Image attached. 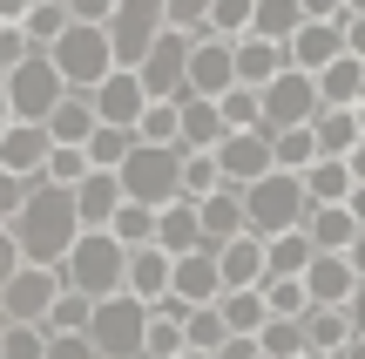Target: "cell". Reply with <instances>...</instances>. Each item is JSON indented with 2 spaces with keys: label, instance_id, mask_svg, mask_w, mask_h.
Instances as JSON below:
<instances>
[{
  "label": "cell",
  "instance_id": "cell-1",
  "mask_svg": "<svg viewBox=\"0 0 365 359\" xmlns=\"http://www.w3.org/2000/svg\"><path fill=\"white\" fill-rule=\"evenodd\" d=\"M7 231H14V244H21V258H27V265H54V271H61L68 258H75V244L88 238V224H81V203H75V190L48 183V176L34 183L27 211H21V217H7Z\"/></svg>",
  "mask_w": 365,
  "mask_h": 359
},
{
  "label": "cell",
  "instance_id": "cell-2",
  "mask_svg": "<svg viewBox=\"0 0 365 359\" xmlns=\"http://www.w3.org/2000/svg\"><path fill=\"white\" fill-rule=\"evenodd\" d=\"M61 271H68V292H81V298H95V305H108V298L129 292V244H122L115 231H88Z\"/></svg>",
  "mask_w": 365,
  "mask_h": 359
},
{
  "label": "cell",
  "instance_id": "cell-3",
  "mask_svg": "<svg viewBox=\"0 0 365 359\" xmlns=\"http://www.w3.org/2000/svg\"><path fill=\"white\" fill-rule=\"evenodd\" d=\"M244 217H250V238H291V231L312 224V190H304V176H284L271 170L264 183L244 190Z\"/></svg>",
  "mask_w": 365,
  "mask_h": 359
},
{
  "label": "cell",
  "instance_id": "cell-4",
  "mask_svg": "<svg viewBox=\"0 0 365 359\" xmlns=\"http://www.w3.org/2000/svg\"><path fill=\"white\" fill-rule=\"evenodd\" d=\"M68 81L61 68H54V54H34V61H21L14 75H0V108H7V122H34V129H48L54 108L68 102Z\"/></svg>",
  "mask_w": 365,
  "mask_h": 359
},
{
  "label": "cell",
  "instance_id": "cell-5",
  "mask_svg": "<svg viewBox=\"0 0 365 359\" xmlns=\"http://www.w3.org/2000/svg\"><path fill=\"white\" fill-rule=\"evenodd\" d=\"M61 298H68V271L21 265L14 278H0V325H48Z\"/></svg>",
  "mask_w": 365,
  "mask_h": 359
},
{
  "label": "cell",
  "instance_id": "cell-6",
  "mask_svg": "<svg viewBox=\"0 0 365 359\" xmlns=\"http://www.w3.org/2000/svg\"><path fill=\"white\" fill-rule=\"evenodd\" d=\"M54 68H61V81L75 95H95L108 75H115V41H108V27H88V21H75L61 34V48H54Z\"/></svg>",
  "mask_w": 365,
  "mask_h": 359
},
{
  "label": "cell",
  "instance_id": "cell-7",
  "mask_svg": "<svg viewBox=\"0 0 365 359\" xmlns=\"http://www.w3.org/2000/svg\"><path fill=\"white\" fill-rule=\"evenodd\" d=\"M182 163H190V149H135L129 163H122V190H129V203H149V211H170L182 203Z\"/></svg>",
  "mask_w": 365,
  "mask_h": 359
},
{
  "label": "cell",
  "instance_id": "cell-8",
  "mask_svg": "<svg viewBox=\"0 0 365 359\" xmlns=\"http://www.w3.org/2000/svg\"><path fill=\"white\" fill-rule=\"evenodd\" d=\"M163 34H170V0H122L115 21H108V41H115L122 68H143Z\"/></svg>",
  "mask_w": 365,
  "mask_h": 359
},
{
  "label": "cell",
  "instance_id": "cell-9",
  "mask_svg": "<svg viewBox=\"0 0 365 359\" xmlns=\"http://www.w3.org/2000/svg\"><path fill=\"white\" fill-rule=\"evenodd\" d=\"M95 346H102V359H143L149 353V305L143 298H108V305H95Z\"/></svg>",
  "mask_w": 365,
  "mask_h": 359
},
{
  "label": "cell",
  "instance_id": "cell-10",
  "mask_svg": "<svg viewBox=\"0 0 365 359\" xmlns=\"http://www.w3.org/2000/svg\"><path fill=\"white\" fill-rule=\"evenodd\" d=\"M190 54H196V34L170 27V34L156 41V54L135 68V75H143V89L156 95V102H182V95H190Z\"/></svg>",
  "mask_w": 365,
  "mask_h": 359
},
{
  "label": "cell",
  "instance_id": "cell-11",
  "mask_svg": "<svg viewBox=\"0 0 365 359\" xmlns=\"http://www.w3.org/2000/svg\"><path fill=\"white\" fill-rule=\"evenodd\" d=\"M54 163V136L34 129V122H0V176H21V183H41Z\"/></svg>",
  "mask_w": 365,
  "mask_h": 359
},
{
  "label": "cell",
  "instance_id": "cell-12",
  "mask_svg": "<svg viewBox=\"0 0 365 359\" xmlns=\"http://www.w3.org/2000/svg\"><path fill=\"white\" fill-rule=\"evenodd\" d=\"M230 89H244V81H237V41H223V34H196V54H190V95L223 102Z\"/></svg>",
  "mask_w": 365,
  "mask_h": 359
},
{
  "label": "cell",
  "instance_id": "cell-13",
  "mask_svg": "<svg viewBox=\"0 0 365 359\" xmlns=\"http://www.w3.org/2000/svg\"><path fill=\"white\" fill-rule=\"evenodd\" d=\"M217 163H223V183L230 190H250V183H264V176L277 170V149H271L264 129H250V136H230V143L217 149Z\"/></svg>",
  "mask_w": 365,
  "mask_h": 359
},
{
  "label": "cell",
  "instance_id": "cell-14",
  "mask_svg": "<svg viewBox=\"0 0 365 359\" xmlns=\"http://www.w3.org/2000/svg\"><path fill=\"white\" fill-rule=\"evenodd\" d=\"M149 102H156V95L143 89V75H135V68H115V75L95 89V108H102L108 129H135V122L149 116Z\"/></svg>",
  "mask_w": 365,
  "mask_h": 359
},
{
  "label": "cell",
  "instance_id": "cell-15",
  "mask_svg": "<svg viewBox=\"0 0 365 359\" xmlns=\"http://www.w3.org/2000/svg\"><path fill=\"white\" fill-rule=\"evenodd\" d=\"M176 298H182L190 312L223 305V298H230V285H223V258H217V251H190V258H176Z\"/></svg>",
  "mask_w": 365,
  "mask_h": 359
},
{
  "label": "cell",
  "instance_id": "cell-16",
  "mask_svg": "<svg viewBox=\"0 0 365 359\" xmlns=\"http://www.w3.org/2000/svg\"><path fill=\"white\" fill-rule=\"evenodd\" d=\"M75 203H81V224H88V231H115V217L129 211V190H122V170H95L88 183L75 190Z\"/></svg>",
  "mask_w": 365,
  "mask_h": 359
},
{
  "label": "cell",
  "instance_id": "cell-17",
  "mask_svg": "<svg viewBox=\"0 0 365 359\" xmlns=\"http://www.w3.org/2000/svg\"><path fill=\"white\" fill-rule=\"evenodd\" d=\"M129 298H143V305H163V298H176V258L163 251V244H149V251H129Z\"/></svg>",
  "mask_w": 365,
  "mask_h": 359
},
{
  "label": "cell",
  "instance_id": "cell-18",
  "mask_svg": "<svg viewBox=\"0 0 365 359\" xmlns=\"http://www.w3.org/2000/svg\"><path fill=\"white\" fill-rule=\"evenodd\" d=\"M277 75H291V48L284 41H264V34L237 41V81H244V89H271Z\"/></svg>",
  "mask_w": 365,
  "mask_h": 359
},
{
  "label": "cell",
  "instance_id": "cell-19",
  "mask_svg": "<svg viewBox=\"0 0 365 359\" xmlns=\"http://www.w3.org/2000/svg\"><path fill=\"white\" fill-rule=\"evenodd\" d=\"M345 27H331V21H304L298 27V41H291V68H304V75H325L331 61H345Z\"/></svg>",
  "mask_w": 365,
  "mask_h": 359
},
{
  "label": "cell",
  "instance_id": "cell-20",
  "mask_svg": "<svg viewBox=\"0 0 365 359\" xmlns=\"http://www.w3.org/2000/svg\"><path fill=\"white\" fill-rule=\"evenodd\" d=\"M223 143H230V122H223V108L203 102V95H182V149H190V156H217Z\"/></svg>",
  "mask_w": 365,
  "mask_h": 359
},
{
  "label": "cell",
  "instance_id": "cell-21",
  "mask_svg": "<svg viewBox=\"0 0 365 359\" xmlns=\"http://www.w3.org/2000/svg\"><path fill=\"white\" fill-rule=\"evenodd\" d=\"M304 285H312V305H352L365 278L352 271V258H339V251H318V265L304 271Z\"/></svg>",
  "mask_w": 365,
  "mask_h": 359
},
{
  "label": "cell",
  "instance_id": "cell-22",
  "mask_svg": "<svg viewBox=\"0 0 365 359\" xmlns=\"http://www.w3.org/2000/svg\"><path fill=\"white\" fill-rule=\"evenodd\" d=\"M95 129H102V108H95V95H68V102L54 108V122H48L54 149H88Z\"/></svg>",
  "mask_w": 365,
  "mask_h": 359
},
{
  "label": "cell",
  "instance_id": "cell-23",
  "mask_svg": "<svg viewBox=\"0 0 365 359\" xmlns=\"http://www.w3.org/2000/svg\"><path fill=\"white\" fill-rule=\"evenodd\" d=\"M304 333H312V353H331V359H339L359 339L352 305H312V312H304Z\"/></svg>",
  "mask_w": 365,
  "mask_h": 359
},
{
  "label": "cell",
  "instance_id": "cell-24",
  "mask_svg": "<svg viewBox=\"0 0 365 359\" xmlns=\"http://www.w3.org/2000/svg\"><path fill=\"white\" fill-rule=\"evenodd\" d=\"M304 190H312V211H325V203H352L359 176H352V163H339V156H318L312 170H304Z\"/></svg>",
  "mask_w": 365,
  "mask_h": 359
},
{
  "label": "cell",
  "instance_id": "cell-25",
  "mask_svg": "<svg viewBox=\"0 0 365 359\" xmlns=\"http://www.w3.org/2000/svg\"><path fill=\"white\" fill-rule=\"evenodd\" d=\"M304 231H312V244H318V251H339V258H352V244L365 238V231H359V217L345 211V203H325V211H312V224H304Z\"/></svg>",
  "mask_w": 365,
  "mask_h": 359
},
{
  "label": "cell",
  "instance_id": "cell-26",
  "mask_svg": "<svg viewBox=\"0 0 365 359\" xmlns=\"http://www.w3.org/2000/svg\"><path fill=\"white\" fill-rule=\"evenodd\" d=\"M163 251L170 258H190V251H210L203 244V211H196V203H170V211H163Z\"/></svg>",
  "mask_w": 365,
  "mask_h": 359
},
{
  "label": "cell",
  "instance_id": "cell-27",
  "mask_svg": "<svg viewBox=\"0 0 365 359\" xmlns=\"http://www.w3.org/2000/svg\"><path fill=\"white\" fill-rule=\"evenodd\" d=\"M312 129H318V149H325V156H352V149L365 143V129H359V108H325V116H318L312 122Z\"/></svg>",
  "mask_w": 365,
  "mask_h": 359
},
{
  "label": "cell",
  "instance_id": "cell-28",
  "mask_svg": "<svg viewBox=\"0 0 365 359\" xmlns=\"http://www.w3.org/2000/svg\"><path fill=\"white\" fill-rule=\"evenodd\" d=\"M21 27H27V41H34L41 54H54V48H61V34L75 27V14H68V0H34V14H27Z\"/></svg>",
  "mask_w": 365,
  "mask_h": 359
},
{
  "label": "cell",
  "instance_id": "cell-29",
  "mask_svg": "<svg viewBox=\"0 0 365 359\" xmlns=\"http://www.w3.org/2000/svg\"><path fill=\"white\" fill-rule=\"evenodd\" d=\"M312 265H318V244H312V231L271 238V278H304Z\"/></svg>",
  "mask_w": 365,
  "mask_h": 359
},
{
  "label": "cell",
  "instance_id": "cell-30",
  "mask_svg": "<svg viewBox=\"0 0 365 359\" xmlns=\"http://www.w3.org/2000/svg\"><path fill=\"white\" fill-rule=\"evenodd\" d=\"M298 27H304V0H257V27L250 34H264V41H298Z\"/></svg>",
  "mask_w": 365,
  "mask_h": 359
},
{
  "label": "cell",
  "instance_id": "cell-31",
  "mask_svg": "<svg viewBox=\"0 0 365 359\" xmlns=\"http://www.w3.org/2000/svg\"><path fill=\"white\" fill-rule=\"evenodd\" d=\"M149 149H182V102H149V116L135 122Z\"/></svg>",
  "mask_w": 365,
  "mask_h": 359
},
{
  "label": "cell",
  "instance_id": "cell-32",
  "mask_svg": "<svg viewBox=\"0 0 365 359\" xmlns=\"http://www.w3.org/2000/svg\"><path fill=\"white\" fill-rule=\"evenodd\" d=\"M271 149H277V170L284 176H304L325 149H318V129H284V136H271Z\"/></svg>",
  "mask_w": 365,
  "mask_h": 359
},
{
  "label": "cell",
  "instance_id": "cell-33",
  "mask_svg": "<svg viewBox=\"0 0 365 359\" xmlns=\"http://www.w3.org/2000/svg\"><path fill=\"white\" fill-rule=\"evenodd\" d=\"M217 312L230 319V333H237V339H257L264 325H271V305H264V292H230Z\"/></svg>",
  "mask_w": 365,
  "mask_h": 359
},
{
  "label": "cell",
  "instance_id": "cell-34",
  "mask_svg": "<svg viewBox=\"0 0 365 359\" xmlns=\"http://www.w3.org/2000/svg\"><path fill=\"white\" fill-rule=\"evenodd\" d=\"M257 292H264V305H271V319H304V312H312V285L304 278H264Z\"/></svg>",
  "mask_w": 365,
  "mask_h": 359
},
{
  "label": "cell",
  "instance_id": "cell-35",
  "mask_svg": "<svg viewBox=\"0 0 365 359\" xmlns=\"http://www.w3.org/2000/svg\"><path fill=\"white\" fill-rule=\"evenodd\" d=\"M135 149H143V136H135V129H108V122H102L95 143H88V163H95V170H122Z\"/></svg>",
  "mask_w": 365,
  "mask_h": 359
},
{
  "label": "cell",
  "instance_id": "cell-36",
  "mask_svg": "<svg viewBox=\"0 0 365 359\" xmlns=\"http://www.w3.org/2000/svg\"><path fill=\"white\" fill-rule=\"evenodd\" d=\"M257 339H264V359H304V353H312V333H304V319H271Z\"/></svg>",
  "mask_w": 365,
  "mask_h": 359
},
{
  "label": "cell",
  "instance_id": "cell-37",
  "mask_svg": "<svg viewBox=\"0 0 365 359\" xmlns=\"http://www.w3.org/2000/svg\"><path fill=\"white\" fill-rule=\"evenodd\" d=\"M217 190H230L217 156H190V163H182V203H210Z\"/></svg>",
  "mask_w": 365,
  "mask_h": 359
},
{
  "label": "cell",
  "instance_id": "cell-38",
  "mask_svg": "<svg viewBox=\"0 0 365 359\" xmlns=\"http://www.w3.org/2000/svg\"><path fill=\"white\" fill-rule=\"evenodd\" d=\"M115 238L129 244V251H149V244L163 238V211H149V203H129V211L115 217Z\"/></svg>",
  "mask_w": 365,
  "mask_h": 359
},
{
  "label": "cell",
  "instance_id": "cell-39",
  "mask_svg": "<svg viewBox=\"0 0 365 359\" xmlns=\"http://www.w3.org/2000/svg\"><path fill=\"white\" fill-rule=\"evenodd\" d=\"M250 27H257V0H217V7H210V27H203V34L244 41Z\"/></svg>",
  "mask_w": 365,
  "mask_h": 359
},
{
  "label": "cell",
  "instance_id": "cell-40",
  "mask_svg": "<svg viewBox=\"0 0 365 359\" xmlns=\"http://www.w3.org/2000/svg\"><path fill=\"white\" fill-rule=\"evenodd\" d=\"M230 319H223V312L217 305H203V312H190V353H223V346H230Z\"/></svg>",
  "mask_w": 365,
  "mask_h": 359
},
{
  "label": "cell",
  "instance_id": "cell-41",
  "mask_svg": "<svg viewBox=\"0 0 365 359\" xmlns=\"http://www.w3.org/2000/svg\"><path fill=\"white\" fill-rule=\"evenodd\" d=\"M48 339H61V333H95V298H81V292H68L61 305H54V319L41 325Z\"/></svg>",
  "mask_w": 365,
  "mask_h": 359
},
{
  "label": "cell",
  "instance_id": "cell-42",
  "mask_svg": "<svg viewBox=\"0 0 365 359\" xmlns=\"http://www.w3.org/2000/svg\"><path fill=\"white\" fill-rule=\"evenodd\" d=\"M0 359H48V333L41 325H0Z\"/></svg>",
  "mask_w": 365,
  "mask_h": 359
},
{
  "label": "cell",
  "instance_id": "cell-43",
  "mask_svg": "<svg viewBox=\"0 0 365 359\" xmlns=\"http://www.w3.org/2000/svg\"><path fill=\"white\" fill-rule=\"evenodd\" d=\"M88 176H95L88 149H54V163H48V183H61V190H81Z\"/></svg>",
  "mask_w": 365,
  "mask_h": 359
},
{
  "label": "cell",
  "instance_id": "cell-44",
  "mask_svg": "<svg viewBox=\"0 0 365 359\" xmlns=\"http://www.w3.org/2000/svg\"><path fill=\"white\" fill-rule=\"evenodd\" d=\"M210 7H217V0H170V27L203 34V27H210Z\"/></svg>",
  "mask_w": 365,
  "mask_h": 359
},
{
  "label": "cell",
  "instance_id": "cell-45",
  "mask_svg": "<svg viewBox=\"0 0 365 359\" xmlns=\"http://www.w3.org/2000/svg\"><path fill=\"white\" fill-rule=\"evenodd\" d=\"M48 359H102V346L88 333H61V339H48Z\"/></svg>",
  "mask_w": 365,
  "mask_h": 359
},
{
  "label": "cell",
  "instance_id": "cell-46",
  "mask_svg": "<svg viewBox=\"0 0 365 359\" xmlns=\"http://www.w3.org/2000/svg\"><path fill=\"white\" fill-rule=\"evenodd\" d=\"M115 7H122V0H68V14L88 21V27H108V21H115Z\"/></svg>",
  "mask_w": 365,
  "mask_h": 359
},
{
  "label": "cell",
  "instance_id": "cell-47",
  "mask_svg": "<svg viewBox=\"0 0 365 359\" xmlns=\"http://www.w3.org/2000/svg\"><path fill=\"white\" fill-rule=\"evenodd\" d=\"M34 14V0H0V27H21Z\"/></svg>",
  "mask_w": 365,
  "mask_h": 359
},
{
  "label": "cell",
  "instance_id": "cell-48",
  "mask_svg": "<svg viewBox=\"0 0 365 359\" xmlns=\"http://www.w3.org/2000/svg\"><path fill=\"white\" fill-rule=\"evenodd\" d=\"M345 48H352L359 61H365V21H359V14H352V21H345Z\"/></svg>",
  "mask_w": 365,
  "mask_h": 359
},
{
  "label": "cell",
  "instance_id": "cell-49",
  "mask_svg": "<svg viewBox=\"0 0 365 359\" xmlns=\"http://www.w3.org/2000/svg\"><path fill=\"white\" fill-rule=\"evenodd\" d=\"M345 211H352V217H359V231H365V183L352 190V203H345Z\"/></svg>",
  "mask_w": 365,
  "mask_h": 359
},
{
  "label": "cell",
  "instance_id": "cell-50",
  "mask_svg": "<svg viewBox=\"0 0 365 359\" xmlns=\"http://www.w3.org/2000/svg\"><path fill=\"white\" fill-rule=\"evenodd\" d=\"M352 325H359V339H365V285H359V298H352Z\"/></svg>",
  "mask_w": 365,
  "mask_h": 359
},
{
  "label": "cell",
  "instance_id": "cell-51",
  "mask_svg": "<svg viewBox=\"0 0 365 359\" xmlns=\"http://www.w3.org/2000/svg\"><path fill=\"white\" fill-rule=\"evenodd\" d=\"M345 163H352V176L365 183V143H359V149H352V156H345Z\"/></svg>",
  "mask_w": 365,
  "mask_h": 359
},
{
  "label": "cell",
  "instance_id": "cell-52",
  "mask_svg": "<svg viewBox=\"0 0 365 359\" xmlns=\"http://www.w3.org/2000/svg\"><path fill=\"white\" fill-rule=\"evenodd\" d=\"M352 271H359V278H365V238L352 244Z\"/></svg>",
  "mask_w": 365,
  "mask_h": 359
},
{
  "label": "cell",
  "instance_id": "cell-53",
  "mask_svg": "<svg viewBox=\"0 0 365 359\" xmlns=\"http://www.w3.org/2000/svg\"><path fill=\"white\" fill-rule=\"evenodd\" d=\"M339 359H365V339H352V346H345V353H339Z\"/></svg>",
  "mask_w": 365,
  "mask_h": 359
},
{
  "label": "cell",
  "instance_id": "cell-54",
  "mask_svg": "<svg viewBox=\"0 0 365 359\" xmlns=\"http://www.w3.org/2000/svg\"><path fill=\"white\" fill-rule=\"evenodd\" d=\"M345 7H352V14H359V21H365V0H345Z\"/></svg>",
  "mask_w": 365,
  "mask_h": 359
},
{
  "label": "cell",
  "instance_id": "cell-55",
  "mask_svg": "<svg viewBox=\"0 0 365 359\" xmlns=\"http://www.w3.org/2000/svg\"><path fill=\"white\" fill-rule=\"evenodd\" d=\"M182 359H217V353H182Z\"/></svg>",
  "mask_w": 365,
  "mask_h": 359
},
{
  "label": "cell",
  "instance_id": "cell-56",
  "mask_svg": "<svg viewBox=\"0 0 365 359\" xmlns=\"http://www.w3.org/2000/svg\"><path fill=\"white\" fill-rule=\"evenodd\" d=\"M359 129H365V102H359Z\"/></svg>",
  "mask_w": 365,
  "mask_h": 359
},
{
  "label": "cell",
  "instance_id": "cell-57",
  "mask_svg": "<svg viewBox=\"0 0 365 359\" xmlns=\"http://www.w3.org/2000/svg\"><path fill=\"white\" fill-rule=\"evenodd\" d=\"M304 359H331V353H304Z\"/></svg>",
  "mask_w": 365,
  "mask_h": 359
}]
</instances>
